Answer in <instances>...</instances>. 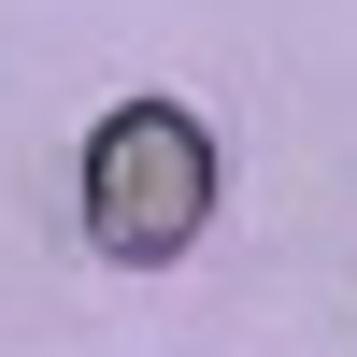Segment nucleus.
<instances>
[{
	"mask_svg": "<svg viewBox=\"0 0 357 357\" xmlns=\"http://www.w3.org/2000/svg\"><path fill=\"white\" fill-rule=\"evenodd\" d=\"M215 229V143L186 100H114L86 129V243L114 272H172Z\"/></svg>",
	"mask_w": 357,
	"mask_h": 357,
	"instance_id": "f257e3e1",
	"label": "nucleus"
}]
</instances>
